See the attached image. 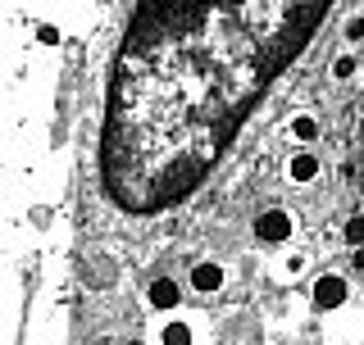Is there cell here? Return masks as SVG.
Listing matches in <instances>:
<instances>
[{"instance_id": "1", "label": "cell", "mask_w": 364, "mask_h": 345, "mask_svg": "<svg viewBox=\"0 0 364 345\" xmlns=\"http://www.w3.org/2000/svg\"><path fill=\"white\" fill-rule=\"evenodd\" d=\"M314 0H151L109 73L105 191L128 214L178 204L314 37Z\"/></svg>"}, {"instance_id": "2", "label": "cell", "mask_w": 364, "mask_h": 345, "mask_svg": "<svg viewBox=\"0 0 364 345\" xmlns=\"http://www.w3.org/2000/svg\"><path fill=\"white\" fill-rule=\"evenodd\" d=\"M255 236H259V241H287V236H291V218L282 214V209L259 214V218H255Z\"/></svg>"}, {"instance_id": "3", "label": "cell", "mask_w": 364, "mask_h": 345, "mask_svg": "<svg viewBox=\"0 0 364 345\" xmlns=\"http://www.w3.org/2000/svg\"><path fill=\"white\" fill-rule=\"evenodd\" d=\"M341 300H346V282H341V278H318L314 282V305L337 309Z\"/></svg>"}, {"instance_id": "4", "label": "cell", "mask_w": 364, "mask_h": 345, "mask_svg": "<svg viewBox=\"0 0 364 345\" xmlns=\"http://www.w3.org/2000/svg\"><path fill=\"white\" fill-rule=\"evenodd\" d=\"M191 286H196V291H219V286H223V268H219V263H196Z\"/></svg>"}, {"instance_id": "5", "label": "cell", "mask_w": 364, "mask_h": 345, "mask_svg": "<svg viewBox=\"0 0 364 345\" xmlns=\"http://www.w3.org/2000/svg\"><path fill=\"white\" fill-rule=\"evenodd\" d=\"M151 300H155L159 309H173V305H178V286H173V282H155V286H151Z\"/></svg>"}, {"instance_id": "6", "label": "cell", "mask_w": 364, "mask_h": 345, "mask_svg": "<svg viewBox=\"0 0 364 345\" xmlns=\"http://www.w3.org/2000/svg\"><path fill=\"white\" fill-rule=\"evenodd\" d=\"M314 172H318V159H314V155H296V159H291V177H296V182H310Z\"/></svg>"}, {"instance_id": "7", "label": "cell", "mask_w": 364, "mask_h": 345, "mask_svg": "<svg viewBox=\"0 0 364 345\" xmlns=\"http://www.w3.org/2000/svg\"><path fill=\"white\" fill-rule=\"evenodd\" d=\"M164 345H191V332L182 327V323H168L164 327Z\"/></svg>"}, {"instance_id": "8", "label": "cell", "mask_w": 364, "mask_h": 345, "mask_svg": "<svg viewBox=\"0 0 364 345\" xmlns=\"http://www.w3.org/2000/svg\"><path fill=\"white\" fill-rule=\"evenodd\" d=\"M291 132L301 136V141H314V136H318V128H314V119H296V123H291Z\"/></svg>"}, {"instance_id": "9", "label": "cell", "mask_w": 364, "mask_h": 345, "mask_svg": "<svg viewBox=\"0 0 364 345\" xmlns=\"http://www.w3.org/2000/svg\"><path fill=\"white\" fill-rule=\"evenodd\" d=\"M346 241H350V246L364 241V218H350V223H346Z\"/></svg>"}, {"instance_id": "10", "label": "cell", "mask_w": 364, "mask_h": 345, "mask_svg": "<svg viewBox=\"0 0 364 345\" xmlns=\"http://www.w3.org/2000/svg\"><path fill=\"white\" fill-rule=\"evenodd\" d=\"M346 37H350V41L364 37V18H350V23H346Z\"/></svg>"}, {"instance_id": "11", "label": "cell", "mask_w": 364, "mask_h": 345, "mask_svg": "<svg viewBox=\"0 0 364 345\" xmlns=\"http://www.w3.org/2000/svg\"><path fill=\"white\" fill-rule=\"evenodd\" d=\"M333 73H337V77H350V73H355V60H337Z\"/></svg>"}]
</instances>
